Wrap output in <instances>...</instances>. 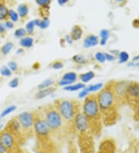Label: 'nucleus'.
Instances as JSON below:
<instances>
[{"label":"nucleus","instance_id":"nucleus-1","mask_svg":"<svg viewBox=\"0 0 139 153\" xmlns=\"http://www.w3.org/2000/svg\"><path fill=\"white\" fill-rule=\"evenodd\" d=\"M96 95L104 126L110 127L115 125L120 118V106L114 97L111 81H109Z\"/></svg>","mask_w":139,"mask_h":153},{"label":"nucleus","instance_id":"nucleus-2","mask_svg":"<svg viewBox=\"0 0 139 153\" xmlns=\"http://www.w3.org/2000/svg\"><path fill=\"white\" fill-rule=\"evenodd\" d=\"M34 136L36 137L35 151L38 153H60L57 142L38 109L33 111Z\"/></svg>","mask_w":139,"mask_h":153},{"label":"nucleus","instance_id":"nucleus-3","mask_svg":"<svg viewBox=\"0 0 139 153\" xmlns=\"http://www.w3.org/2000/svg\"><path fill=\"white\" fill-rule=\"evenodd\" d=\"M42 117L56 142H61L68 135L66 126L58 110L53 103L46 104L38 108Z\"/></svg>","mask_w":139,"mask_h":153},{"label":"nucleus","instance_id":"nucleus-4","mask_svg":"<svg viewBox=\"0 0 139 153\" xmlns=\"http://www.w3.org/2000/svg\"><path fill=\"white\" fill-rule=\"evenodd\" d=\"M81 111L86 118L89 130L94 138L101 135L104 124L102 121L101 111L99 108L97 95H87L81 105Z\"/></svg>","mask_w":139,"mask_h":153},{"label":"nucleus","instance_id":"nucleus-5","mask_svg":"<svg viewBox=\"0 0 139 153\" xmlns=\"http://www.w3.org/2000/svg\"><path fill=\"white\" fill-rule=\"evenodd\" d=\"M63 118L68 135L75 133V118L81 111V103L76 100L56 99L53 102Z\"/></svg>","mask_w":139,"mask_h":153},{"label":"nucleus","instance_id":"nucleus-6","mask_svg":"<svg viewBox=\"0 0 139 153\" xmlns=\"http://www.w3.org/2000/svg\"><path fill=\"white\" fill-rule=\"evenodd\" d=\"M125 105H128L134 113V119L139 121V83H129L126 94Z\"/></svg>","mask_w":139,"mask_h":153},{"label":"nucleus","instance_id":"nucleus-7","mask_svg":"<svg viewBox=\"0 0 139 153\" xmlns=\"http://www.w3.org/2000/svg\"><path fill=\"white\" fill-rule=\"evenodd\" d=\"M0 142L5 147L7 153H26L22 147L23 145L4 128L0 131Z\"/></svg>","mask_w":139,"mask_h":153},{"label":"nucleus","instance_id":"nucleus-8","mask_svg":"<svg viewBox=\"0 0 139 153\" xmlns=\"http://www.w3.org/2000/svg\"><path fill=\"white\" fill-rule=\"evenodd\" d=\"M77 143L81 153H94V137L89 129L77 131Z\"/></svg>","mask_w":139,"mask_h":153},{"label":"nucleus","instance_id":"nucleus-9","mask_svg":"<svg viewBox=\"0 0 139 153\" xmlns=\"http://www.w3.org/2000/svg\"><path fill=\"white\" fill-rule=\"evenodd\" d=\"M26 140L34 136V115L33 112L24 111L16 116Z\"/></svg>","mask_w":139,"mask_h":153},{"label":"nucleus","instance_id":"nucleus-10","mask_svg":"<svg viewBox=\"0 0 139 153\" xmlns=\"http://www.w3.org/2000/svg\"><path fill=\"white\" fill-rule=\"evenodd\" d=\"M129 83L130 81H111L112 90H113L114 97L119 106L125 105L127 90H128Z\"/></svg>","mask_w":139,"mask_h":153},{"label":"nucleus","instance_id":"nucleus-11","mask_svg":"<svg viewBox=\"0 0 139 153\" xmlns=\"http://www.w3.org/2000/svg\"><path fill=\"white\" fill-rule=\"evenodd\" d=\"M4 129L9 132L10 134H12L23 146L26 142V138L25 135L22 131L20 124L19 122V121L17 120L16 116L11 118L10 120L8 121L6 125L4 127Z\"/></svg>","mask_w":139,"mask_h":153},{"label":"nucleus","instance_id":"nucleus-12","mask_svg":"<svg viewBox=\"0 0 139 153\" xmlns=\"http://www.w3.org/2000/svg\"><path fill=\"white\" fill-rule=\"evenodd\" d=\"M97 153H116V144L114 139L106 138L101 141Z\"/></svg>","mask_w":139,"mask_h":153},{"label":"nucleus","instance_id":"nucleus-13","mask_svg":"<svg viewBox=\"0 0 139 153\" xmlns=\"http://www.w3.org/2000/svg\"><path fill=\"white\" fill-rule=\"evenodd\" d=\"M99 44L98 36L94 34H91L87 36L83 41V46L85 48H91L93 46H97Z\"/></svg>","mask_w":139,"mask_h":153},{"label":"nucleus","instance_id":"nucleus-14","mask_svg":"<svg viewBox=\"0 0 139 153\" xmlns=\"http://www.w3.org/2000/svg\"><path fill=\"white\" fill-rule=\"evenodd\" d=\"M82 36H83V30L81 28V25H74L73 28H72V30H71V33H70V36L72 39V40H81Z\"/></svg>","mask_w":139,"mask_h":153},{"label":"nucleus","instance_id":"nucleus-15","mask_svg":"<svg viewBox=\"0 0 139 153\" xmlns=\"http://www.w3.org/2000/svg\"><path fill=\"white\" fill-rule=\"evenodd\" d=\"M56 91L55 87H50L47 88H44V89H40L39 91L35 95V98L37 100L43 99L44 97H47L49 95H50L53 94V92Z\"/></svg>","mask_w":139,"mask_h":153},{"label":"nucleus","instance_id":"nucleus-16","mask_svg":"<svg viewBox=\"0 0 139 153\" xmlns=\"http://www.w3.org/2000/svg\"><path fill=\"white\" fill-rule=\"evenodd\" d=\"M77 79V74L74 72H67L66 74H63V77H62V80L68 82L70 85L73 84L76 81Z\"/></svg>","mask_w":139,"mask_h":153},{"label":"nucleus","instance_id":"nucleus-17","mask_svg":"<svg viewBox=\"0 0 139 153\" xmlns=\"http://www.w3.org/2000/svg\"><path fill=\"white\" fill-rule=\"evenodd\" d=\"M33 43H34V40L30 36H26V37L25 36L20 39L19 40V44L23 48H30L33 46Z\"/></svg>","mask_w":139,"mask_h":153},{"label":"nucleus","instance_id":"nucleus-18","mask_svg":"<svg viewBox=\"0 0 139 153\" xmlns=\"http://www.w3.org/2000/svg\"><path fill=\"white\" fill-rule=\"evenodd\" d=\"M85 87H86L85 84L78 83V84H71V85H68L66 87H63V89H64V91H79V90H83Z\"/></svg>","mask_w":139,"mask_h":153},{"label":"nucleus","instance_id":"nucleus-19","mask_svg":"<svg viewBox=\"0 0 139 153\" xmlns=\"http://www.w3.org/2000/svg\"><path fill=\"white\" fill-rule=\"evenodd\" d=\"M100 36H101V40L99 41V44L101 46H104L107 42V40L110 37V31L108 30H102L100 32Z\"/></svg>","mask_w":139,"mask_h":153},{"label":"nucleus","instance_id":"nucleus-20","mask_svg":"<svg viewBox=\"0 0 139 153\" xmlns=\"http://www.w3.org/2000/svg\"><path fill=\"white\" fill-rule=\"evenodd\" d=\"M95 76V74L94 72L93 71H89L87 72V73H84V74H81L80 76V79L81 80V81L83 82V84L84 83H87V82H90L92 79H94V77Z\"/></svg>","mask_w":139,"mask_h":153},{"label":"nucleus","instance_id":"nucleus-21","mask_svg":"<svg viewBox=\"0 0 139 153\" xmlns=\"http://www.w3.org/2000/svg\"><path fill=\"white\" fill-rule=\"evenodd\" d=\"M9 11V10L4 4H0V20H7Z\"/></svg>","mask_w":139,"mask_h":153},{"label":"nucleus","instance_id":"nucleus-22","mask_svg":"<svg viewBox=\"0 0 139 153\" xmlns=\"http://www.w3.org/2000/svg\"><path fill=\"white\" fill-rule=\"evenodd\" d=\"M29 12V9H28L27 5L25 4H21L19 5L18 7V14L20 16L21 18H24L26 17L28 14Z\"/></svg>","mask_w":139,"mask_h":153},{"label":"nucleus","instance_id":"nucleus-23","mask_svg":"<svg viewBox=\"0 0 139 153\" xmlns=\"http://www.w3.org/2000/svg\"><path fill=\"white\" fill-rule=\"evenodd\" d=\"M13 47V44L12 42H8L6 44H5L2 46L1 48V52L3 55H7L8 54H9V52L12 50V49Z\"/></svg>","mask_w":139,"mask_h":153},{"label":"nucleus","instance_id":"nucleus-24","mask_svg":"<svg viewBox=\"0 0 139 153\" xmlns=\"http://www.w3.org/2000/svg\"><path fill=\"white\" fill-rule=\"evenodd\" d=\"M118 64H124L128 61L129 54L126 51H122L118 54Z\"/></svg>","mask_w":139,"mask_h":153},{"label":"nucleus","instance_id":"nucleus-25","mask_svg":"<svg viewBox=\"0 0 139 153\" xmlns=\"http://www.w3.org/2000/svg\"><path fill=\"white\" fill-rule=\"evenodd\" d=\"M103 87H104L103 84H102V83H98V84H91V85L88 86L87 88L88 90V91L91 93V92L99 91H101Z\"/></svg>","mask_w":139,"mask_h":153},{"label":"nucleus","instance_id":"nucleus-26","mask_svg":"<svg viewBox=\"0 0 139 153\" xmlns=\"http://www.w3.org/2000/svg\"><path fill=\"white\" fill-rule=\"evenodd\" d=\"M15 109H16V106H15V105H10V106H9V107H6V108L3 111V112L1 113L0 118L5 117V116H7L9 114H10V113H12L13 111H14Z\"/></svg>","mask_w":139,"mask_h":153},{"label":"nucleus","instance_id":"nucleus-27","mask_svg":"<svg viewBox=\"0 0 139 153\" xmlns=\"http://www.w3.org/2000/svg\"><path fill=\"white\" fill-rule=\"evenodd\" d=\"M54 84L53 80L52 79H46L44 81H43L40 84L38 85L39 89H44V88H47V87H51L53 84Z\"/></svg>","mask_w":139,"mask_h":153},{"label":"nucleus","instance_id":"nucleus-28","mask_svg":"<svg viewBox=\"0 0 139 153\" xmlns=\"http://www.w3.org/2000/svg\"><path fill=\"white\" fill-rule=\"evenodd\" d=\"M73 60L76 64H85L87 62L86 59L84 58L83 56H81V55H79V54H77V55H74L73 56Z\"/></svg>","mask_w":139,"mask_h":153},{"label":"nucleus","instance_id":"nucleus-29","mask_svg":"<svg viewBox=\"0 0 139 153\" xmlns=\"http://www.w3.org/2000/svg\"><path fill=\"white\" fill-rule=\"evenodd\" d=\"M26 35V30L25 29L19 28L17 29L15 31V33H14V36L15 37L18 39H22L23 37H25Z\"/></svg>","mask_w":139,"mask_h":153},{"label":"nucleus","instance_id":"nucleus-30","mask_svg":"<svg viewBox=\"0 0 139 153\" xmlns=\"http://www.w3.org/2000/svg\"><path fill=\"white\" fill-rule=\"evenodd\" d=\"M35 23H34V20L30 21L26 24V33L30 35H32L33 33V31H34V27H35Z\"/></svg>","mask_w":139,"mask_h":153},{"label":"nucleus","instance_id":"nucleus-31","mask_svg":"<svg viewBox=\"0 0 139 153\" xmlns=\"http://www.w3.org/2000/svg\"><path fill=\"white\" fill-rule=\"evenodd\" d=\"M0 74H2V76H12V70L8 66H3L0 70Z\"/></svg>","mask_w":139,"mask_h":153},{"label":"nucleus","instance_id":"nucleus-32","mask_svg":"<svg viewBox=\"0 0 139 153\" xmlns=\"http://www.w3.org/2000/svg\"><path fill=\"white\" fill-rule=\"evenodd\" d=\"M95 59L97 60V61L101 63V64H103V63L106 61L105 55L103 53H101V52H98V53H97L95 54Z\"/></svg>","mask_w":139,"mask_h":153},{"label":"nucleus","instance_id":"nucleus-33","mask_svg":"<svg viewBox=\"0 0 139 153\" xmlns=\"http://www.w3.org/2000/svg\"><path fill=\"white\" fill-rule=\"evenodd\" d=\"M9 17L13 22H17L19 20V14L12 9L9 11Z\"/></svg>","mask_w":139,"mask_h":153},{"label":"nucleus","instance_id":"nucleus-34","mask_svg":"<svg viewBox=\"0 0 139 153\" xmlns=\"http://www.w3.org/2000/svg\"><path fill=\"white\" fill-rule=\"evenodd\" d=\"M36 2L39 5H40V7H49L51 0H36Z\"/></svg>","mask_w":139,"mask_h":153},{"label":"nucleus","instance_id":"nucleus-35","mask_svg":"<svg viewBox=\"0 0 139 153\" xmlns=\"http://www.w3.org/2000/svg\"><path fill=\"white\" fill-rule=\"evenodd\" d=\"M52 68L55 70H59V69H62L63 67V62H61L60 60H56V61L53 62L52 64Z\"/></svg>","mask_w":139,"mask_h":153},{"label":"nucleus","instance_id":"nucleus-36","mask_svg":"<svg viewBox=\"0 0 139 153\" xmlns=\"http://www.w3.org/2000/svg\"><path fill=\"white\" fill-rule=\"evenodd\" d=\"M49 25H50V21H49V19L46 18V19H43V21H41L40 24V25H39V27H40L41 29L44 30V29L47 28V27L49 26Z\"/></svg>","mask_w":139,"mask_h":153},{"label":"nucleus","instance_id":"nucleus-37","mask_svg":"<svg viewBox=\"0 0 139 153\" xmlns=\"http://www.w3.org/2000/svg\"><path fill=\"white\" fill-rule=\"evenodd\" d=\"M19 78L15 77V78H13L10 82H9V87H12V88H16V87L19 86Z\"/></svg>","mask_w":139,"mask_h":153},{"label":"nucleus","instance_id":"nucleus-38","mask_svg":"<svg viewBox=\"0 0 139 153\" xmlns=\"http://www.w3.org/2000/svg\"><path fill=\"white\" fill-rule=\"evenodd\" d=\"M8 67L12 70V71H16L18 70L17 64L14 61H9L8 63Z\"/></svg>","mask_w":139,"mask_h":153},{"label":"nucleus","instance_id":"nucleus-39","mask_svg":"<svg viewBox=\"0 0 139 153\" xmlns=\"http://www.w3.org/2000/svg\"><path fill=\"white\" fill-rule=\"evenodd\" d=\"M89 95H90V92L88 91L87 88L85 87V88H83V90H81V91L79 93L78 97H80V98H83V97H86L87 96Z\"/></svg>","mask_w":139,"mask_h":153},{"label":"nucleus","instance_id":"nucleus-40","mask_svg":"<svg viewBox=\"0 0 139 153\" xmlns=\"http://www.w3.org/2000/svg\"><path fill=\"white\" fill-rule=\"evenodd\" d=\"M105 55V58H106V60L107 61H114L116 60V56L113 55V54H104Z\"/></svg>","mask_w":139,"mask_h":153},{"label":"nucleus","instance_id":"nucleus-41","mask_svg":"<svg viewBox=\"0 0 139 153\" xmlns=\"http://www.w3.org/2000/svg\"><path fill=\"white\" fill-rule=\"evenodd\" d=\"M14 25H13V22H10V21H6L5 23V27H7L9 29H13Z\"/></svg>","mask_w":139,"mask_h":153},{"label":"nucleus","instance_id":"nucleus-42","mask_svg":"<svg viewBox=\"0 0 139 153\" xmlns=\"http://www.w3.org/2000/svg\"><path fill=\"white\" fill-rule=\"evenodd\" d=\"M132 25L134 26V28H139V19H134L133 23H132Z\"/></svg>","mask_w":139,"mask_h":153},{"label":"nucleus","instance_id":"nucleus-43","mask_svg":"<svg viewBox=\"0 0 139 153\" xmlns=\"http://www.w3.org/2000/svg\"><path fill=\"white\" fill-rule=\"evenodd\" d=\"M5 27L2 24V23H0V33H1V34H5Z\"/></svg>","mask_w":139,"mask_h":153},{"label":"nucleus","instance_id":"nucleus-44","mask_svg":"<svg viewBox=\"0 0 139 153\" xmlns=\"http://www.w3.org/2000/svg\"><path fill=\"white\" fill-rule=\"evenodd\" d=\"M128 66H139V63L138 62L132 61V63H129Z\"/></svg>","mask_w":139,"mask_h":153},{"label":"nucleus","instance_id":"nucleus-45","mask_svg":"<svg viewBox=\"0 0 139 153\" xmlns=\"http://www.w3.org/2000/svg\"><path fill=\"white\" fill-rule=\"evenodd\" d=\"M66 40V42H67V44H72V42H73V40H72V39L71 38L70 35L66 36V40Z\"/></svg>","mask_w":139,"mask_h":153},{"label":"nucleus","instance_id":"nucleus-46","mask_svg":"<svg viewBox=\"0 0 139 153\" xmlns=\"http://www.w3.org/2000/svg\"><path fill=\"white\" fill-rule=\"evenodd\" d=\"M69 0H58V3L60 5H63L64 4H66V3H68Z\"/></svg>","mask_w":139,"mask_h":153},{"label":"nucleus","instance_id":"nucleus-47","mask_svg":"<svg viewBox=\"0 0 139 153\" xmlns=\"http://www.w3.org/2000/svg\"><path fill=\"white\" fill-rule=\"evenodd\" d=\"M132 61H134V62L139 61V54L138 55V56H135L134 57V58L132 59Z\"/></svg>","mask_w":139,"mask_h":153},{"label":"nucleus","instance_id":"nucleus-48","mask_svg":"<svg viewBox=\"0 0 139 153\" xmlns=\"http://www.w3.org/2000/svg\"><path fill=\"white\" fill-rule=\"evenodd\" d=\"M23 49H20V50H18L17 54H19V53H22V52H23Z\"/></svg>","mask_w":139,"mask_h":153},{"label":"nucleus","instance_id":"nucleus-49","mask_svg":"<svg viewBox=\"0 0 139 153\" xmlns=\"http://www.w3.org/2000/svg\"><path fill=\"white\" fill-rule=\"evenodd\" d=\"M117 2H119V3H121V2H124V0H116Z\"/></svg>","mask_w":139,"mask_h":153},{"label":"nucleus","instance_id":"nucleus-50","mask_svg":"<svg viewBox=\"0 0 139 153\" xmlns=\"http://www.w3.org/2000/svg\"><path fill=\"white\" fill-rule=\"evenodd\" d=\"M2 128H3V125H2V124H0V131L2 130Z\"/></svg>","mask_w":139,"mask_h":153},{"label":"nucleus","instance_id":"nucleus-51","mask_svg":"<svg viewBox=\"0 0 139 153\" xmlns=\"http://www.w3.org/2000/svg\"><path fill=\"white\" fill-rule=\"evenodd\" d=\"M0 153H1V152H0Z\"/></svg>","mask_w":139,"mask_h":153}]
</instances>
